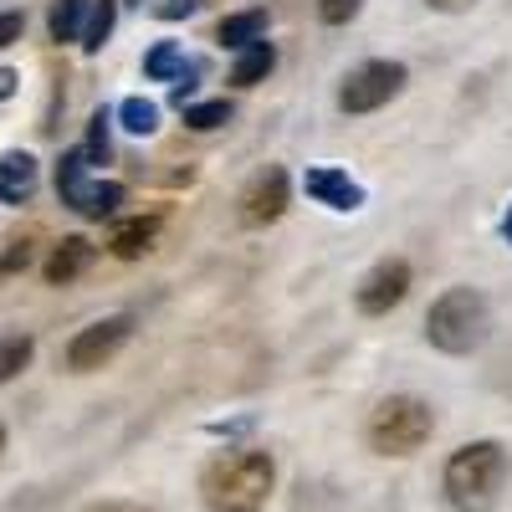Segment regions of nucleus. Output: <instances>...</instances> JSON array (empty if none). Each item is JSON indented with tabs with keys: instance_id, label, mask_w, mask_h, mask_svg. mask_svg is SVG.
Returning a JSON list of instances; mask_svg holds the SVG:
<instances>
[{
	"instance_id": "obj_1",
	"label": "nucleus",
	"mask_w": 512,
	"mask_h": 512,
	"mask_svg": "<svg viewBox=\"0 0 512 512\" xmlns=\"http://www.w3.org/2000/svg\"><path fill=\"white\" fill-rule=\"evenodd\" d=\"M195 487L205 512H262L277 492V461L262 446H231L205 461Z\"/></svg>"
},
{
	"instance_id": "obj_2",
	"label": "nucleus",
	"mask_w": 512,
	"mask_h": 512,
	"mask_svg": "<svg viewBox=\"0 0 512 512\" xmlns=\"http://www.w3.org/2000/svg\"><path fill=\"white\" fill-rule=\"evenodd\" d=\"M512 482V451L492 436L466 441L441 466V492L456 512H492Z\"/></svg>"
},
{
	"instance_id": "obj_3",
	"label": "nucleus",
	"mask_w": 512,
	"mask_h": 512,
	"mask_svg": "<svg viewBox=\"0 0 512 512\" xmlns=\"http://www.w3.org/2000/svg\"><path fill=\"white\" fill-rule=\"evenodd\" d=\"M425 338H431V349L451 359L477 354L492 338V303L477 287H446L431 303V313H425Z\"/></svg>"
},
{
	"instance_id": "obj_4",
	"label": "nucleus",
	"mask_w": 512,
	"mask_h": 512,
	"mask_svg": "<svg viewBox=\"0 0 512 512\" xmlns=\"http://www.w3.org/2000/svg\"><path fill=\"white\" fill-rule=\"evenodd\" d=\"M431 436H436V410L420 395H384L364 420V446L374 456H390V461L415 456Z\"/></svg>"
},
{
	"instance_id": "obj_5",
	"label": "nucleus",
	"mask_w": 512,
	"mask_h": 512,
	"mask_svg": "<svg viewBox=\"0 0 512 512\" xmlns=\"http://www.w3.org/2000/svg\"><path fill=\"white\" fill-rule=\"evenodd\" d=\"M128 338H134V318H128V313H108V318L77 328V333L67 338L62 364H67V374H98L103 364H113V359L123 354Z\"/></svg>"
},
{
	"instance_id": "obj_6",
	"label": "nucleus",
	"mask_w": 512,
	"mask_h": 512,
	"mask_svg": "<svg viewBox=\"0 0 512 512\" xmlns=\"http://www.w3.org/2000/svg\"><path fill=\"white\" fill-rule=\"evenodd\" d=\"M405 62H359L344 82H338V108H344L349 118L359 113H379L384 103H395L405 93Z\"/></svg>"
},
{
	"instance_id": "obj_7",
	"label": "nucleus",
	"mask_w": 512,
	"mask_h": 512,
	"mask_svg": "<svg viewBox=\"0 0 512 512\" xmlns=\"http://www.w3.org/2000/svg\"><path fill=\"white\" fill-rule=\"evenodd\" d=\"M405 292H410V262L405 256H384V262H374L364 272V282L354 287V308L364 318H384L390 308L405 303Z\"/></svg>"
},
{
	"instance_id": "obj_8",
	"label": "nucleus",
	"mask_w": 512,
	"mask_h": 512,
	"mask_svg": "<svg viewBox=\"0 0 512 512\" xmlns=\"http://www.w3.org/2000/svg\"><path fill=\"white\" fill-rule=\"evenodd\" d=\"M287 195H292V185H287V169L267 164L262 175H251V185H246V190H241V200H236V216H241V226L262 231V226L282 221Z\"/></svg>"
},
{
	"instance_id": "obj_9",
	"label": "nucleus",
	"mask_w": 512,
	"mask_h": 512,
	"mask_svg": "<svg viewBox=\"0 0 512 512\" xmlns=\"http://www.w3.org/2000/svg\"><path fill=\"white\" fill-rule=\"evenodd\" d=\"M303 190L313 205H328L338 210V216H354V210L364 205V185L349 180V169H333V164H313L303 175Z\"/></svg>"
},
{
	"instance_id": "obj_10",
	"label": "nucleus",
	"mask_w": 512,
	"mask_h": 512,
	"mask_svg": "<svg viewBox=\"0 0 512 512\" xmlns=\"http://www.w3.org/2000/svg\"><path fill=\"white\" fill-rule=\"evenodd\" d=\"M93 262H98V246L88 236H62L52 246V256H47V267H41V277H47L52 287H67V282H77L82 272H88Z\"/></svg>"
},
{
	"instance_id": "obj_11",
	"label": "nucleus",
	"mask_w": 512,
	"mask_h": 512,
	"mask_svg": "<svg viewBox=\"0 0 512 512\" xmlns=\"http://www.w3.org/2000/svg\"><path fill=\"white\" fill-rule=\"evenodd\" d=\"M159 231H164V216H128L108 231V251L118 256V262H139L144 251H154Z\"/></svg>"
},
{
	"instance_id": "obj_12",
	"label": "nucleus",
	"mask_w": 512,
	"mask_h": 512,
	"mask_svg": "<svg viewBox=\"0 0 512 512\" xmlns=\"http://www.w3.org/2000/svg\"><path fill=\"white\" fill-rule=\"evenodd\" d=\"M41 185V164L26 154V149H11L6 159H0V200L6 205H26Z\"/></svg>"
},
{
	"instance_id": "obj_13",
	"label": "nucleus",
	"mask_w": 512,
	"mask_h": 512,
	"mask_svg": "<svg viewBox=\"0 0 512 512\" xmlns=\"http://www.w3.org/2000/svg\"><path fill=\"white\" fill-rule=\"evenodd\" d=\"M272 67H277V47L262 36V41H251V47H241V57L231 67V82L236 88H256V82H267Z\"/></svg>"
},
{
	"instance_id": "obj_14",
	"label": "nucleus",
	"mask_w": 512,
	"mask_h": 512,
	"mask_svg": "<svg viewBox=\"0 0 512 512\" xmlns=\"http://www.w3.org/2000/svg\"><path fill=\"white\" fill-rule=\"evenodd\" d=\"M113 26H118V0H93L88 6V21H82V36H77V47L82 52H103L108 47V36H113Z\"/></svg>"
},
{
	"instance_id": "obj_15",
	"label": "nucleus",
	"mask_w": 512,
	"mask_h": 512,
	"mask_svg": "<svg viewBox=\"0 0 512 512\" xmlns=\"http://www.w3.org/2000/svg\"><path fill=\"white\" fill-rule=\"evenodd\" d=\"M262 36H267V11H236V16H226L216 26V41L231 47V52L251 47V41H262Z\"/></svg>"
},
{
	"instance_id": "obj_16",
	"label": "nucleus",
	"mask_w": 512,
	"mask_h": 512,
	"mask_svg": "<svg viewBox=\"0 0 512 512\" xmlns=\"http://www.w3.org/2000/svg\"><path fill=\"white\" fill-rule=\"evenodd\" d=\"M82 195H88V159H82V149H67L57 159V200L77 210Z\"/></svg>"
},
{
	"instance_id": "obj_17",
	"label": "nucleus",
	"mask_w": 512,
	"mask_h": 512,
	"mask_svg": "<svg viewBox=\"0 0 512 512\" xmlns=\"http://www.w3.org/2000/svg\"><path fill=\"white\" fill-rule=\"evenodd\" d=\"M31 359H36V338L31 333H21V328L0 333V384H11L21 369H31Z\"/></svg>"
},
{
	"instance_id": "obj_18",
	"label": "nucleus",
	"mask_w": 512,
	"mask_h": 512,
	"mask_svg": "<svg viewBox=\"0 0 512 512\" xmlns=\"http://www.w3.org/2000/svg\"><path fill=\"white\" fill-rule=\"evenodd\" d=\"M123 200H128V190H123L118 180H98V185H88V195H82L77 216H82V221H108V216H118Z\"/></svg>"
},
{
	"instance_id": "obj_19",
	"label": "nucleus",
	"mask_w": 512,
	"mask_h": 512,
	"mask_svg": "<svg viewBox=\"0 0 512 512\" xmlns=\"http://www.w3.org/2000/svg\"><path fill=\"white\" fill-rule=\"evenodd\" d=\"M88 6H93V0H57V6H52V16H47V31H52V41H57V47H67V41H77V36H82V21H88Z\"/></svg>"
},
{
	"instance_id": "obj_20",
	"label": "nucleus",
	"mask_w": 512,
	"mask_h": 512,
	"mask_svg": "<svg viewBox=\"0 0 512 512\" xmlns=\"http://www.w3.org/2000/svg\"><path fill=\"white\" fill-rule=\"evenodd\" d=\"M185 128H195V134H216V128H226L236 118V108L226 98H210V103H185Z\"/></svg>"
},
{
	"instance_id": "obj_21",
	"label": "nucleus",
	"mask_w": 512,
	"mask_h": 512,
	"mask_svg": "<svg viewBox=\"0 0 512 512\" xmlns=\"http://www.w3.org/2000/svg\"><path fill=\"white\" fill-rule=\"evenodd\" d=\"M185 72V52H180V41H159V47L144 57V77L149 82H175Z\"/></svg>"
},
{
	"instance_id": "obj_22",
	"label": "nucleus",
	"mask_w": 512,
	"mask_h": 512,
	"mask_svg": "<svg viewBox=\"0 0 512 512\" xmlns=\"http://www.w3.org/2000/svg\"><path fill=\"white\" fill-rule=\"evenodd\" d=\"M118 123H123L134 139H149L154 128H159V103H149V98H123V103H118Z\"/></svg>"
},
{
	"instance_id": "obj_23",
	"label": "nucleus",
	"mask_w": 512,
	"mask_h": 512,
	"mask_svg": "<svg viewBox=\"0 0 512 512\" xmlns=\"http://www.w3.org/2000/svg\"><path fill=\"white\" fill-rule=\"evenodd\" d=\"M108 128H113V118L98 108L88 118V144H82V159H88V164H108V154H113V134H108Z\"/></svg>"
},
{
	"instance_id": "obj_24",
	"label": "nucleus",
	"mask_w": 512,
	"mask_h": 512,
	"mask_svg": "<svg viewBox=\"0 0 512 512\" xmlns=\"http://www.w3.org/2000/svg\"><path fill=\"white\" fill-rule=\"evenodd\" d=\"M364 11V0H318V21L323 26H349Z\"/></svg>"
},
{
	"instance_id": "obj_25",
	"label": "nucleus",
	"mask_w": 512,
	"mask_h": 512,
	"mask_svg": "<svg viewBox=\"0 0 512 512\" xmlns=\"http://www.w3.org/2000/svg\"><path fill=\"white\" fill-rule=\"evenodd\" d=\"M31 256H36V246H31V236H21V241H11V246H6V256H0V272H6V277H16V272H26V267H31Z\"/></svg>"
},
{
	"instance_id": "obj_26",
	"label": "nucleus",
	"mask_w": 512,
	"mask_h": 512,
	"mask_svg": "<svg viewBox=\"0 0 512 512\" xmlns=\"http://www.w3.org/2000/svg\"><path fill=\"white\" fill-rule=\"evenodd\" d=\"M195 82H200V62H185V72L175 77V88H169V98H175V103L185 108V103L195 98Z\"/></svg>"
},
{
	"instance_id": "obj_27",
	"label": "nucleus",
	"mask_w": 512,
	"mask_h": 512,
	"mask_svg": "<svg viewBox=\"0 0 512 512\" xmlns=\"http://www.w3.org/2000/svg\"><path fill=\"white\" fill-rule=\"evenodd\" d=\"M200 6H205V0H159L154 16H159V21H185V16H195Z\"/></svg>"
},
{
	"instance_id": "obj_28",
	"label": "nucleus",
	"mask_w": 512,
	"mask_h": 512,
	"mask_svg": "<svg viewBox=\"0 0 512 512\" xmlns=\"http://www.w3.org/2000/svg\"><path fill=\"white\" fill-rule=\"evenodd\" d=\"M21 31H26V11H0V52L21 41Z\"/></svg>"
},
{
	"instance_id": "obj_29",
	"label": "nucleus",
	"mask_w": 512,
	"mask_h": 512,
	"mask_svg": "<svg viewBox=\"0 0 512 512\" xmlns=\"http://www.w3.org/2000/svg\"><path fill=\"white\" fill-rule=\"evenodd\" d=\"M82 512H154V507H144L134 497H98V502H88Z\"/></svg>"
},
{
	"instance_id": "obj_30",
	"label": "nucleus",
	"mask_w": 512,
	"mask_h": 512,
	"mask_svg": "<svg viewBox=\"0 0 512 512\" xmlns=\"http://www.w3.org/2000/svg\"><path fill=\"white\" fill-rule=\"evenodd\" d=\"M425 6H431V11H446V16H456V11H472L477 0H425Z\"/></svg>"
},
{
	"instance_id": "obj_31",
	"label": "nucleus",
	"mask_w": 512,
	"mask_h": 512,
	"mask_svg": "<svg viewBox=\"0 0 512 512\" xmlns=\"http://www.w3.org/2000/svg\"><path fill=\"white\" fill-rule=\"evenodd\" d=\"M16 82H21V77H16L11 67H0V103H6V98L16 93Z\"/></svg>"
},
{
	"instance_id": "obj_32",
	"label": "nucleus",
	"mask_w": 512,
	"mask_h": 512,
	"mask_svg": "<svg viewBox=\"0 0 512 512\" xmlns=\"http://www.w3.org/2000/svg\"><path fill=\"white\" fill-rule=\"evenodd\" d=\"M502 236H507V246H512V205H507V216H502Z\"/></svg>"
},
{
	"instance_id": "obj_33",
	"label": "nucleus",
	"mask_w": 512,
	"mask_h": 512,
	"mask_svg": "<svg viewBox=\"0 0 512 512\" xmlns=\"http://www.w3.org/2000/svg\"><path fill=\"white\" fill-rule=\"evenodd\" d=\"M0 451H6V425H0Z\"/></svg>"
},
{
	"instance_id": "obj_34",
	"label": "nucleus",
	"mask_w": 512,
	"mask_h": 512,
	"mask_svg": "<svg viewBox=\"0 0 512 512\" xmlns=\"http://www.w3.org/2000/svg\"><path fill=\"white\" fill-rule=\"evenodd\" d=\"M128 6H144V0H128Z\"/></svg>"
}]
</instances>
